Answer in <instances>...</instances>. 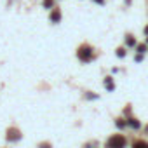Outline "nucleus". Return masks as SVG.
Returning <instances> with one entry per match:
<instances>
[{"label": "nucleus", "instance_id": "nucleus-1", "mask_svg": "<svg viewBox=\"0 0 148 148\" xmlns=\"http://www.w3.org/2000/svg\"><path fill=\"white\" fill-rule=\"evenodd\" d=\"M106 146L108 148H124L125 146V138L120 136V134H115L106 141Z\"/></svg>", "mask_w": 148, "mask_h": 148}, {"label": "nucleus", "instance_id": "nucleus-2", "mask_svg": "<svg viewBox=\"0 0 148 148\" xmlns=\"http://www.w3.org/2000/svg\"><path fill=\"white\" fill-rule=\"evenodd\" d=\"M77 56H79V59H80V61L87 63V61H91V59H92V49H91L89 45H82V47L79 49Z\"/></svg>", "mask_w": 148, "mask_h": 148}, {"label": "nucleus", "instance_id": "nucleus-3", "mask_svg": "<svg viewBox=\"0 0 148 148\" xmlns=\"http://www.w3.org/2000/svg\"><path fill=\"white\" fill-rule=\"evenodd\" d=\"M7 138H9L11 141H16V139H19V132H18L16 129H9V132H7Z\"/></svg>", "mask_w": 148, "mask_h": 148}, {"label": "nucleus", "instance_id": "nucleus-4", "mask_svg": "<svg viewBox=\"0 0 148 148\" xmlns=\"http://www.w3.org/2000/svg\"><path fill=\"white\" fill-rule=\"evenodd\" d=\"M132 148H148V143H146V141H143V139H139V141H134Z\"/></svg>", "mask_w": 148, "mask_h": 148}, {"label": "nucleus", "instance_id": "nucleus-5", "mask_svg": "<svg viewBox=\"0 0 148 148\" xmlns=\"http://www.w3.org/2000/svg\"><path fill=\"white\" fill-rule=\"evenodd\" d=\"M51 19H52V21H59V12H58V11H54V12L51 14Z\"/></svg>", "mask_w": 148, "mask_h": 148}, {"label": "nucleus", "instance_id": "nucleus-6", "mask_svg": "<svg viewBox=\"0 0 148 148\" xmlns=\"http://www.w3.org/2000/svg\"><path fill=\"white\" fill-rule=\"evenodd\" d=\"M129 125H132V127H136V129H138V127H139V122H138V120H134V119H131V120H129Z\"/></svg>", "mask_w": 148, "mask_h": 148}, {"label": "nucleus", "instance_id": "nucleus-7", "mask_svg": "<svg viewBox=\"0 0 148 148\" xmlns=\"http://www.w3.org/2000/svg\"><path fill=\"white\" fill-rule=\"evenodd\" d=\"M44 5H45V7H52V0H45Z\"/></svg>", "mask_w": 148, "mask_h": 148}, {"label": "nucleus", "instance_id": "nucleus-8", "mask_svg": "<svg viewBox=\"0 0 148 148\" xmlns=\"http://www.w3.org/2000/svg\"><path fill=\"white\" fill-rule=\"evenodd\" d=\"M124 54H125L124 49H119V51H117V56H124Z\"/></svg>", "mask_w": 148, "mask_h": 148}, {"label": "nucleus", "instance_id": "nucleus-9", "mask_svg": "<svg viewBox=\"0 0 148 148\" xmlns=\"http://www.w3.org/2000/svg\"><path fill=\"white\" fill-rule=\"evenodd\" d=\"M145 49H146L145 45H139V47H138V51H139V52H145Z\"/></svg>", "mask_w": 148, "mask_h": 148}, {"label": "nucleus", "instance_id": "nucleus-10", "mask_svg": "<svg viewBox=\"0 0 148 148\" xmlns=\"http://www.w3.org/2000/svg\"><path fill=\"white\" fill-rule=\"evenodd\" d=\"M42 148H51V146L49 145H42Z\"/></svg>", "mask_w": 148, "mask_h": 148}]
</instances>
